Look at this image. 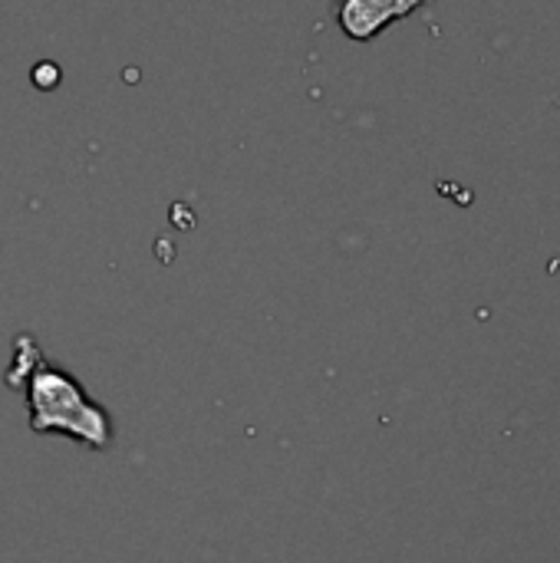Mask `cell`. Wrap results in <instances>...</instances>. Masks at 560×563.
I'll return each mask as SVG.
<instances>
[{
	"label": "cell",
	"mask_w": 560,
	"mask_h": 563,
	"mask_svg": "<svg viewBox=\"0 0 560 563\" xmlns=\"http://www.w3.org/2000/svg\"><path fill=\"white\" fill-rule=\"evenodd\" d=\"M30 429L36 435L59 432L73 435L92 449L109 445V419L106 412L86 399V393L73 383V376L43 366L30 376Z\"/></svg>",
	"instance_id": "1"
},
{
	"label": "cell",
	"mask_w": 560,
	"mask_h": 563,
	"mask_svg": "<svg viewBox=\"0 0 560 563\" xmlns=\"http://www.w3.org/2000/svg\"><path fill=\"white\" fill-rule=\"evenodd\" d=\"M426 0H340V30L350 40H373L376 33H383L393 20L409 16L413 10H419Z\"/></svg>",
	"instance_id": "2"
}]
</instances>
